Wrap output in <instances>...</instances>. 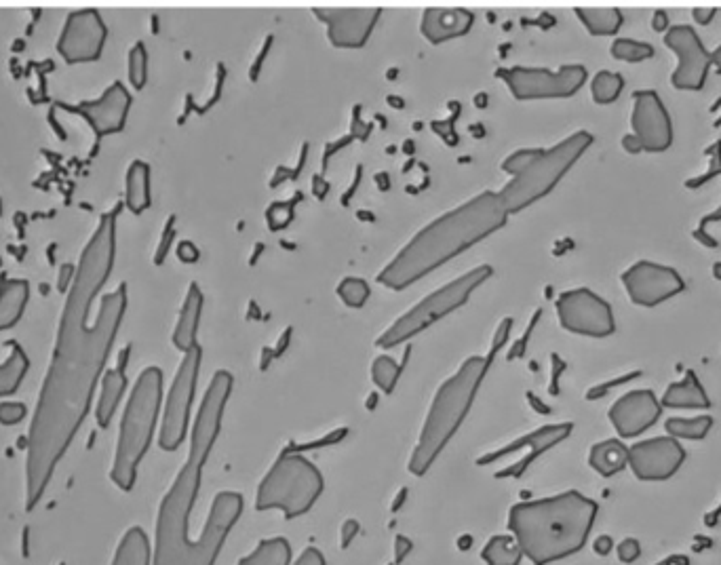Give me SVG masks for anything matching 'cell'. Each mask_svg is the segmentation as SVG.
I'll use <instances>...</instances> for the list:
<instances>
[{"label":"cell","instance_id":"57","mask_svg":"<svg viewBox=\"0 0 721 565\" xmlns=\"http://www.w3.org/2000/svg\"><path fill=\"white\" fill-rule=\"evenodd\" d=\"M654 565H673L669 559H665V561H658V563H654Z\"/></svg>","mask_w":721,"mask_h":565},{"label":"cell","instance_id":"43","mask_svg":"<svg viewBox=\"0 0 721 565\" xmlns=\"http://www.w3.org/2000/svg\"><path fill=\"white\" fill-rule=\"evenodd\" d=\"M715 222H721V205H719L715 211L705 213V216L698 220V226H696V230L692 232V239L698 241L700 245L707 247V249H717V247H719V241L709 235V226L715 224Z\"/></svg>","mask_w":721,"mask_h":565},{"label":"cell","instance_id":"7","mask_svg":"<svg viewBox=\"0 0 721 565\" xmlns=\"http://www.w3.org/2000/svg\"><path fill=\"white\" fill-rule=\"evenodd\" d=\"M201 479L203 464L186 460L159 506L152 565H186L194 542L188 536L190 515L201 492Z\"/></svg>","mask_w":721,"mask_h":565},{"label":"cell","instance_id":"10","mask_svg":"<svg viewBox=\"0 0 721 565\" xmlns=\"http://www.w3.org/2000/svg\"><path fill=\"white\" fill-rule=\"evenodd\" d=\"M498 79L509 87L519 102L534 100H568L574 97L589 79V72L580 64L561 66L559 70L547 68H500Z\"/></svg>","mask_w":721,"mask_h":565},{"label":"cell","instance_id":"4","mask_svg":"<svg viewBox=\"0 0 721 565\" xmlns=\"http://www.w3.org/2000/svg\"><path fill=\"white\" fill-rule=\"evenodd\" d=\"M593 140L589 131H576L553 148H523L509 154L500 169L511 180L496 192L504 211L513 216L547 197L593 146Z\"/></svg>","mask_w":721,"mask_h":565},{"label":"cell","instance_id":"1","mask_svg":"<svg viewBox=\"0 0 721 565\" xmlns=\"http://www.w3.org/2000/svg\"><path fill=\"white\" fill-rule=\"evenodd\" d=\"M119 207L104 213L81 253L57 329L55 350L38 395L26 454V509L41 502L57 464L68 452L93 401L127 310V285L102 298L91 321V306L106 285L116 256Z\"/></svg>","mask_w":721,"mask_h":565},{"label":"cell","instance_id":"47","mask_svg":"<svg viewBox=\"0 0 721 565\" xmlns=\"http://www.w3.org/2000/svg\"><path fill=\"white\" fill-rule=\"evenodd\" d=\"M639 376H641V372H631V374H627V376H622V378H616V380H612L610 384H601V386L593 388V391H591V393H587V397H589V399L601 397L603 393H608V391H610V388H614V386H618V384H627V382H631V380H635V378H639Z\"/></svg>","mask_w":721,"mask_h":565},{"label":"cell","instance_id":"36","mask_svg":"<svg viewBox=\"0 0 721 565\" xmlns=\"http://www.w3.org/2000/svg\"><path fill=\"white\" fill-rule=\"evenodd\" d=\"M713 418L711 416H696V418H669L665 424V431L669 437L677 441H700L711 433Z\"/></svg>","mask_w":721,"mask_h":565},{"label":"cell","instance_id":"16","mask_svg":"<svg viewBox=\"0 0 721 565\" xmlns=\"http://www.w3.org/2000/svg\"><path fill=\"white\" fill-rule=\"evenodd\" d=\"M243 506V496L237 492H220L213 498L203 532L192 542V551L186 565H216L228 534L235 528L243 513Z\"/></svg>","mask_w":721,"mask_h":565},{"label":"cell","instance_id":"33","mask_svg":"<svg viewBox=\"0 0 721 565\" xmlns=\"http://www.w3.org/2000/svg\"><path fill=\"white\" fill-rule=\"evenodd\" d=\"M28 367H30V361H28V355L24 353V348L13 344L7 361L0 363V399L19 391V386H22V382L28 374Z\"/></svg>","mask_w":721,"mask_h":565},{"label":"cell","instance_id":"26","mask_svg":"<svg viewBox=\"0 0 721 565\" xmlns=\"http://www.w3.org/2000/svg\"><path fill=\"white\" fill-rule=\"evenodd\" d=\"M662 409H694V412H703L711 407V399L705 391L703 382L698 380L694 372H686L684 380L673 382L667 386L665 395L660 397Z\"/></svg>","mask_w":721,"mask_h":565},{"label":"cell","instance_id":"15","mask_svg":"<svg viewBox=\"0 0 721 565\" xmlns=\"http://www.w3.org/2000/svg\"><path fill=\"white\" fill-rule=\"evenodd\" d=\"M665 47L675 53L677 66L671 74V87L677 91L705 89L711 72V51L692 26L677 24L665 34Z\"/></svg>","mask_w":721,"mask_h":565},{"label":"cell","instance_id":"51","mask_svg":"<svg viewBox=\"0 0 721 565\" xmlns=\"http://www.w3.org/2000/svg\"><path fill=\"white\" fill-rule=\"evenodd\" d=\"M669 28H671V22H669L667 11H654V15H652V30L658 32V34H667Z\"/></svg>","mask_w":721,"mask_h":565},{"label":"cell","instance_id":"31","mask_svg":"<svg viewBox=\"0 0 721 565\" xmlns=\"http://www.w3.org/2000/svg\"><path fill=\"white\" fill-rule=\"evenodd\" d=\"M110 565H152V549L142 528H129L125 532Z\"/></svg>","mask_w":721,"mask_h":565},{"label":"cell","instance_id":"21","mask_svg":"<svg viewBox=\"0 0 721 565\" xmlns=\"http://www.w3.org/2000/svg\"><path fill=\"white\" fill-rule=\"evenodd\" d=\"M327 28L329 43L338 49H361L372 36L380 9H313Z\"/></svg>","mask_w":721,"mask_h":565},{"label":"cell","instance_id":"52","mask_svg":"<svg viewBox=\"0 0 721 565\" xmlns=\"http://www.w3.org/2000/svg\"><path fill=\"white\" fill-rule=\"evenodd\" d=\"M620 146H622V150H625V152H629V154H641V152H643V148H641V142H639V138H637V135H635V133H627V135H622V140H620Z\"/></svg>","mask_w":721,"mask_h":565},{"label":"cell","instance_id":"29","mask_svg":"<svg viewBox=\"0 0 721 565\" xmlns=\"http://www.w3.org/2000/svg\"><path fill=\"white\" fill-rule=\"evenodd\" d=\"M30 285L24 279H7L0 285V331L11 329L24 317Z\"/></svg>","mask_w":721,"mask_h":565},{"label":"cell","instance_id":"28","mask_svg":"<svg viewBox=\"0 0 721 565\" xmlns=\"http://www.w3.org/2000/svg\"><path fill=\"white\" fill-rule=\"evenodd\" d=\"M127 388V376H125V365H119L110 369V372L104 374L102 380V393H100V401H97V409H95V418L100 428H108L116 409L121 405V399L125 395Z\"/></svg>","mask_w":721,"mask_h":565},{"label":"cell","instance_id":"19","mask_svg":"<svg viewBox=\"0 0 721 565\" xmlns=\"http://www.w3.org/2000/svg\"><path fill=\"white\" fill-rule=\"evenodd\" d=\"M686 462V450L673 437H654L629 447V469L639 481H667Z\"/></svg>","mask_w":721,"mask_h":565},{"label":"cell","instance_id":"49","mask_svg":"<svg viewBox=\"0 0 721 565\" xmlns=\"http://www.w3.org/2000/svg\"><path fill=\"white\" fill-rule=\"evenodd\" d=\"M294 565H325V557L321 555L319 549H304L302 555L294 561Z\"/></svg>","mask_w":721,"mask_h":565},{"label":"cell","instance_id":"45","mask_svg":"<svg viewBox=\"0 0 721 565\" xmlns=\"http://www.w3.org/2000/svg\"><path fill=\"white\" fill-rule=\"evenodd\" d=\"M641 557V544L635 538H625L618 544V559L622 563H635Z\"/></svg>","mask_w":721,"mask_h":565},{"label":"cell","instance_id":"12","mask_svg":"<svg viewBox=\"0 0 721 565\" xmlns=\"http://www.w3.org/2000/svg\"><path fill=\"white\" fill-rule=\"evenodd\" d=\"M559 325L576 336L608 338L616 331L614 310L589 287L568 289L555 302Z\"/></svg>","mask_w":721,"mask_h":565},{"label":"cell","instance_id":"32","mask_svg":"<svg viewBox=\"0 0 721 565\" xmlns=\"http://www.w3.org/2000/svg\"><path fill=\"white\" fill-rule=\"evenodd\" d=\"M574 13L580 19L584 30H587L591 36H614L618 34L622 24H625V15L614 7H606V9L578 7L574 9Z\"/></svg>","mask_w":721,"mask_h":565},{"label":"cell","instance_id":"25","mask_svg":"<svg viewBox=\"0 0 721 565\" xmlns=\"http://www.w3.org/2000/svg\"><path fill=\"white\" fill-rule=\"evenodd\" d=\"M203 304H205V298H203L201 287L197 283H192L186 291L178 323H175V329H173V346L178 348L182 355H186L188 350H192L194 346H199L197 334H199V325H201Z\"/></svg>","mask_w":721,"mask_h":565},{"label":"cell","instance_id":"23","mask_svg":"<svg viewBox=\"0 0 721 565\" xmlns=\"http://www.w3.org/2000/svg\"><path fill=\"white\" fill-rule=\"evenodd\" d=\"M662 405L660 399L654 395L650 388H639L631 391L614 401L610 407L608 418L614 426V431L620 439H633L641 433L650 431V428L660 420Z\"/></svg>","mask_w":721,"mask_h":565},{"label":"cell","instance_id":"5","mask_svg":"<svg viewBox=\"0 0 721 565\" xmlns=\"http://www.w3.org/2000/svg\"><path fill=\"white\" fill-rule=\"evenodd\" d=\"M490 363V357H469L452 378H447L439 386L422 424L414 454L409 458V473L416 477L426 475L447 443L454 439L458 428L471 412Z\"/></svg>","mask_w":721,"mask_h":565},{"label":"cell","instance_id":"6","mask_svg":"<svg viewBox=\"0 0 721 565\" xmlns=\"http://www.w3.org/2000/svg\"><path fill=\"white\" fill-rule=\"evenodd\" d=\"M163 405V372L159 367H146L135 382L127 401L110 479L123 492L133 490L138 469L150 450Z\"/></svg>","mask_w":721,"mask_h":565},{"label":"cell","instance_id":"2","mask_svg":"<svg viewBox=\"0 0 721 565\" xmlns=\"http://www.w3.org/2000/svg\"><path fill=\"white\" fill-rule=\"evenodd\" d=\"M509 213L498 194L483 190L471 201L424 226L378 275L380 285L401 291L498 232Z\"/></svg>","mask_w":721,"mask_h":565},{"label":"cell","instance_id":"39","mask_svg":"<svg viewBox=\"0 0 721 565\" xmlns=\"http://www.w3.org/2000/svg\"><path fill=\"white\" fill-rule=\"evenodd\" d=\"M401 365L393 357H378L372 365V378L382 393L391 395L401 376Z\"/></svg>","mask_w":721,"mask_h":565},{"label":"cell","instance_id":"48","mask_svg":"<svg viewBox=\"0 0 721 565\" xmlns=\"http://www.w3.org/2000/svg\"><path fill=\"white\" fill-rule=\"evenodd\" d=\"M178 258L184 262V264H194L199 260V247L190 243V241H182L178 245Z\"/></svg>","mask_w":721,"mask_h":565},{"label":"cell","instance_id":"53","mask_svg":"<svg viewBox=\"0 0 721 565\" xmlns=\"http://www.w3.org/2000/svg\"><path fill=\"white\" fill-rule=\"evenodd\" d=\"M614 549V540L610 536H599L595 542H593V551L601 557L610 555V551Z\"/></svg>","mask_w":721,"mask_h":565},{"label":"cell","instance_id":"8","mask_svg":"<svg viewBox=\"0 0 721 565\" xmlns=\"http://www.w3.org/2000/svg\"><path fill=\"white\" fill-rule=\"evenodd\" d=\"M325 490L317 466L298 454H283L262 479L256 494L258 511H281L287 519L308 513Z\"/></svg>","mask_w":721,"mask_h":565},{"label":"cell","instance_id":"13","mask_svg":"<svg viewBox=\"0 0 721 565\" xmlns=\"http://www.w3.org/2000/svg\"><path fill=\"white\" fill-rule=\"evenodd\" d=\"M629 300L641 308H656L686 291V279L667 264L637 260L620 275Z\"/></svg>","mask_w":721,"mask_h":565},{"label":"cell","instance_id":"38","mask_svg":"<svg viewBox=\"0 0 721 565\" xmlns=\"http://www.w3.org/2000/svg\"><path fill=\"white\" fill-rule=\"evenodd\" d=\"M614 60L627 64H641L654 57V47L646 41H635V38H616L610 47Z\"/></svg>","mask_w":721,"mask_h":565},{"label":"cell","instance_id":"35","mask_svg":"<svg viewBox=\"0 0 721 565\" xmlns=\"http://www.w3.org/2000/svg\"><path fill=\"white\" fill-rule=\"evenodd\" d=\"M481 555L487 565H519L523 559V553L513 534L494 536L485 544Z\"/></svg>","mask_w":721,"mask_h":565},{"label":"cell","instance_id":"50","mask_svg":"<svg viewBox=\"0 0 721 565\" xmlns=\"http://www.w3.org/2000/svg\"><path fill=\"white\" fill-rule=\"evenodd\" d=\"M715 15H717V9H713V7H696V9H692V19L698 26H709L715 19Z\"/></svg>","mask_w":721,"mask_h":565},{"label":"cell","instance_id":"22","mask_svg":"<svg viewBox=\"0 0 721 565\" xmlns=\"http://www.w3.org/2000/svg\"><path fill=\"white\" fill-rule=\"evenodd\" d=\"M572 428H574V424H570V422L542 426V428H538V431H534V433H528V435H523V437L515 439L513 443L502 447V450L479 458L477 462H479V464H487V462L500 460V458L509 456V454L525 452L521 460H517V462L511 464V466H506L504 471L498 473V477H521L525 471H528V466H530L538 456H542L544 452H549L551 447H555V445H559L561 441L568 439V437L572 435Z\"/></svg>","mask_w":721,"mask_h":565},{"label":"cell","instance_id":"17","mask_svg":"<svg viewBox=\"0 0 721 565\" xmlns=\"http://www.w3.org/2000/svg\"><path fill=\"white\" fill-rule=\"evenodd\" d=\"M108 28L95 9L74 11L68 15L57 41V53L68 64H89L102 57Z\"/></svg>","mask_w":721,"mask_h":565},{"label":"cell","instance_id":"18","mask_svg":"<svg viewBox=\"0 0 721 565\" xmlns=\"http://www.w3.org/2000/svg\"><path fill=\"white\" fill-rule=\"evenodd\" d=\"M631 129L639 138L643 152L660 154L673 146L671 114L654 89H637L633 93Z\"/></svg>","mask_w":721,"mask_h":565},{"label":"cell","instance_id":"41","mask_svg":"<svg viewBox=\"0 0 721 565\" xmlns=\"http://www.w3.org/2000/svg\"><path fill=\"white\" fill-rule=\"evenodd\" d=\"M338 298L350 308H361L369 298V285L363 279L348 277L338 285Z\"/></svg>","mask_w":721,"mask_h":565},{"label":"cell","instance_id":"9","mask_svg":"<svg viewBox=\"0 0 721 565\" xmlns=\"http://www.w3.org/2000/svg\"><path fill=\"white\" fill-rule=\"evenodd\" d=\"M494 275L492 266H477L466 272V275L447 283L445 287L433 291L431 296H426L422 302H418L414 308H409L403 317H399L391 327H388L384 334L376 340L380 348H395L414 336L422 334L424 329L433 327L447 315H452L454 310L469 302L471 294L481 287L487 279Z\"/></svg>","mask_w":721,"mask_h":565},{"label":"cell","instance_id":"56","mask_svg":"<svg viewBox=\"0 0 721 565\" xmlns=\"http://www.w3.org/2000/svg\"><path fill=\"white\" fill-rule=\"evenodd\" d=\"M711 275H713V279H715V281H719V283H721V260L713 264V268H711Z\"/></svg>","mask_w":721,"mask_h":565},{"label":"cell","instance_id":"42","mask_svg":"<svg viewBox=\"0 0 721 565\" xmlns=\"http://www.w3.org/2000/svg\"><path fill=\"white\" fill-rule=\"evenodd\" d=\"M705 157L711 159L709 171H705L703 175H696V178H690L684 184L688 190H698L700 186H705L707 182H711L715 175H721V142H715L709 150H705Z\"/></svg>","mask_w":721,"mask_h":565},{"label":"cell","instance_id":"37","mask_svg":"<svg viewBox=\"0 0 721 565\" xmlns=\"http://www.w3.org/2000/svg\"><path fill=\"white\" fill-rule=\"evenodd\" d=\"M622 89H625V76H622L620 72L599 70L591 79L593 102L599 104V106L614 104L620 97Z\"/></svg>","mask_w":721,"mask_h":565},{"label":"cell","instance_id":"3","mask_svg":"<svg viewBox=\"0 0 721 565\" xmlns=\"http://www.w3.org/2000/svg\"><path fill=\"white\" fill-rule=\"evenodd\" d=\"M597 511L595 500L570 490L515 504L509 513V528L523 557L534 565H549L576 555L587 544Z\"/></svg>","mask_w":721,"mask_h":565},{"label":"cell","instance_id":"54","mask_svg":"<svg viewBox=\"0 0 721 565\" xmlns=\"http://www.w3.org/2000/svg\"><path fill=\"white\" fill-rule=\"evenodd\" d=\"M409 551H412V542H409L407 538H397V563L409 553Z\"/></svg>","mask_w":721,"mask_h":565},{"label":"cell","instance_id":"24","mask_svg":"<svg viewBox=\"0 0 721 565\" xmlns=\"http://www.w3.org/2000/svg\"><path fill=\"white\" fill-rule=\"evenodd\" d=\"M475 15L466 9H428L422 15V34L428 43L441 45L464 36L473 28Z\"/></svg>","mask_w":721,"mask_h":565},{"label":"cell","instance_id":"30","mask_svg":"<svg viewBox=\"0 0 721 565\" xmlns=\"http://www.w3.org/2000/svg\"><path fill=\"white\" fill-rule=\"evenodd\" d=\"M152 203L150 197V167L144 161H133L125 180V205L131 213H144Z\"/></svg>","mask_w":721,"mask_h":565},{"label":"cell","instance_id":"40","mask_svg":"<svg viewBox=\"0 0 721 565\" xmlns=\"http://www.w3.org/2000/svg\"><path fill=\"white\" fill-rule=\"evenodd\" d=\"M129 81L133 89H144L148 81V51L144 43H135L129 51Z\"/></svg>","mask_w":721,"mask_h":565},{"label":"cell","instance_id":"14","mask_svg":"<svg viewBox=\"0 0 721 565\" xmlns=\"http://www.w3.org/2000/svg\"><path fill=\"white\" fill-rule=\"evenodd\" d=\"M230 393H232V374L226 372V369H220V372L213 374L209 388L201 401L197 418H194L188 460L205 466L211 450L216 447V441L222 433V420Z\"/></svg>","mask_w":721,"mask_h":565},{"label":"cell","instance_id":"46","mask_svg":"<svg viewBox=\"0 0 721 565\" xmlns=\"http://www.w3.org/2000/svg\"><path fill=\"white\" fill-rule=\"evenodd\" d=\"M173 224H175V218H169V222H167V226H165V232H163V239H161V243H159V251H157V256H154V262H157V264H163V260H165V256H167V251H169V245H171V241H173V237H175Z\"/></svg>","mask_w":721,"mask_h":565},{"label":"cell","instance_id":"11","mask_svg":"<svg viewBox=\"0 0 721 565\" xmlns=\"http://www.w3.org/2000/svg\"><path fill=\"white\" fill-rule=\"evenodd\" d=\"M201 359H203L201 346H194L192 350H188L178 367V374H175L171 382L163 409L161 435H159V445L165 452H175L186 441L190 428V409H192L194 393H197V382L201 372Z\"/></svg>","mask_w":721,"mask_h":565},{"label":"cell","instance_id":"34","mask_svg":"<svg viewBox=\"0 0 721 565\" xmlns=\"http://www.w3.org/2000/svg\"><path fill=\"white\" fill-rule=\"evenodd\" d=\"M239 565H291V547L285 538L262 540Z\"/></svg>","mask_w":721,"mask_h":565},{"label":"cell","instance_id":"55","mask_svg":"<svg viewBox=\"0 0 721 565\" xmlns=\"http://www.w3.org/2000/svg\"><path fill=\"white\" fill-rule=\"evenodd\" d=\"M711 66L717 70V74H721V45L711 51Z\"/></svg>","mask_w":721,"mask_h":565},{"label":"cell","instance_id":"20","mask_svg":"<svg viewBox=\"0 0 721 565\" xmlns=\"http://www.w3.org/2000/svg\"><path fill=\"white\" fill-rule=\"evenodd\" d=\"M70 114H79L91 125L95 138L104 140L112 133H121L129 108H131V95L123 83H112L102 95L100 100L81 102L76 106H64Z\"/></svg>","mask_w":721,"mask_h":565},{"label":"cell","instance_id":"44","mask_svg":"<svg viewBox=\"0 0 721 565\" xmlns=\"http://www.w3.org/2000/svg\"><path fill=\"white\" fill-rule=\"evenodd\" d=\"M28 414V407L24 403H13V401H7V403H0V424L5 426H11V424H19Z\"/></svg>","mask_w":721,"mask_h":565},{"label":"cell","instance_id":"27","mask_svg":"<svg viewBox=\"0 0 721 565\" xmlns=\"http://www.w3.org/2000/svg\"><path fill=\"white\" fill-rule=\"evenodd\" d=\"M589 464L601 477H614L629 469V447L622 439H606L591 447Z\"/></svg>","mask_w":721,"mask_h":565}]
</instances>
